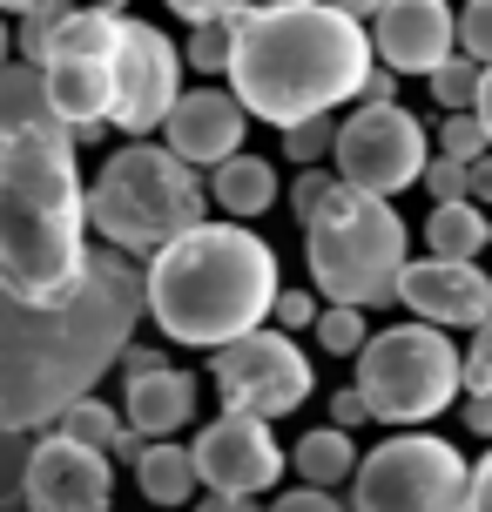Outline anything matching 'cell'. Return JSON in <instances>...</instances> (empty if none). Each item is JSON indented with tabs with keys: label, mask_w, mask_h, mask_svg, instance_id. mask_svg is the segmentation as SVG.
<instances>
[{
	"label": "cell",
	"mask_w": 492,
	"mask_h": 512,
	"mask_svg": "<svg viewBox=\"0 0 492 512\" xmlns=\"http://www.w3.org/2000/svg\"><path fill=\"white\" fill-rule=\"evenodd\" d=\"M459 418H466L479 438H492V398H466V411H459Z\"/></svg>",
	"instance_id": "cell-41"
},
{
	"label": "cell",
	"mask_w": 492,
	"mask_h": 512,
	"mask_svg": "<svg viewBox=\"0 0 492 512\" xmlns=\"http://www.w3.org/2000/svg\"><path fill=\"white\" fill-rule=\"evenodd\" d=\"M263 512H344V506H337V492L297 486V492H277V506H263Z\"/></svg>",
	"instance_id": "cell-36"
},
{
	"label": "cell",
	"mask_w": 492,
	"mask_h": 512,
	"mask_svg": "<svg viewBox=\"0 0 492 512\" xmlns=\"http://www.w3.org/2000/svg\"><path fill=\"white\" fill-rule=\"evenodd\" d=\"M466 196H472V203H479V196H492V155H479V162L466 169Z\"/></svg>",
	"instance_id": "cell-40"
},
{
	"label": "cell",
	"mask_w": 492,
	"mask_h": 512,
	"mask_svg": "<svg viewBox=\"0 0 492 512\" xmlns=\"http://www.w3.org/2000/svg\"><path fill=\"white\" fill-rule=\"evenodd\" d=\"M425 162H432V142H425L418 115H405L398 102H364L337 128V182L358 196L391 203L398 189L425 182Z\"/></svg>",
	"instance_id": "cell-10"
},
{
	"label": "cell",
	"mask_w": 492,
	"mask_h": 512,
	"mask_svg": "<svg viewBox=\"0 0 492 512\" xmlns=\"http://www.w3.org/2000/svg\"><path fill=\"white\" fill-rule=\"evenodd\" d=\"M196 512H263L257 499H223V492H203L196 499Z\"/></svg>",
	"instance_id": "cell-42"
},
{
	"label": "cell",
	"mask_w": 492,
	"mask_h": 512,
	"mask_svg": "<svg viewBox=\"0 0 492 512\" xmlns=\"http://www.w3.org/2000/svg\"><path fill=\"white\" fill-rule=\"evenodd\" d=\"M364 418H371V411H364L358 384H351V391H337V398H331V425H337V432H351V425H364Z\"/></svg>",
	"instance_id": "cell-37"
},
{
	"label": "cell",
	"mask_w": 492,
	"mask_h": 512,
	"mask_svg": "<svg viewBox=\"0 0 492 512\" xmlns=\"http://www.w3.org/2000/svg\"><path fill=\"white\" fill-rule=\"evenodd\" d=\"M466 512H492V452L472 465V486H466Z\"/></svg>",
	"instance_id": "cell-38"
},
{
	"label": "cell",
	"mask_w": 492,
	"mask_h": 512,
	"mask_svg": "<svg viewBox=\"0 0 492 512\" xmlns=\"http://www.w3.org/2000/svg\"><path fill=\"white\" fill-rule=\"evenodd\" d=\"M425 189H432V209H445V203H472L466 196V169L459 162H425Z\"/></svg>",
	"instance_id": "cell-33"
},
{
	"label": "cell",
	"mask_w": 492,
	"mask_h": 512,
	"mask_svg": "<svg viewBox=\"0 0 492 512\" xmlns=\"http://www.w3.org/2000/svg\"><path fill=\"white\" fill-rule=\"evenodd\" d=\"M439 155H445V162H459V169H472L479 155H492L486 122H479V115H445V122H439Z\"/></svg>",
	"instance_id": "cell-29"
},
{
	"label": "cell",
	"mask_w": 492,
	"mask_h": 512,
	"mask_svg": "<svg viewBox=\"0 0 492 512\" xmlns=\"http://www.w3.org/2000/svg\"><path fill=\"white\" fill-rule=\"evenodd\" d=\"M209 223V189L196 169H182L162 142H129L88 182V230L115 256H162L189 230Z\"/></svg>",
	"instance_id": "cell-5"
},
{
	"label": "cell",
	"mask_w": 492,
	"mask_h": 512,
	"mask_svg": "<svg viewBox=\"0 0 492 512\" xmlns=\"http://www.w3.org/2000/svg\"><path fill=\"white\" fill-rule=\"evenodd\" d=\"M304 256H311V283L331 304L371 310L398 297V277L412 263V230L391 203L331 182V196L304 216Z\"/></svg>",
	"instance_id": "cell-6"
},
{
	"label": "cell",
	"mask_w": 492,
	"mask_h": 512,
	"mask_svg": "<svg viewBox=\"0 0 492 512\" xmlns=\"http://www.w3.org/2000/svg\"><path fill=\"white\" fill-rule=\"evenodd\" d=\"M169 142L162 149L176 155L182 169H223L230 155H243V135H250V115L230 88H182V102L169 108Z\"/></svg>",
	"instance_id": "cell-16"
},
{
	"label": "cell",
	"mask_w": 492,
	"mask_h": 512,
	"mask_svg": "<svg viewBox=\"0 0 492 512\" xmlns=\"http://www.w3.org/2000/svg\"><path fill=\"white\" fill-rule=\"evenodd\" d=\"M209 378L223 391V411L270 425V418H284V411H297L311 398L317 371H311V358L297 351V337H284L277 324H263V331L223 344V351L209 358Z\"/></svg>",
	"instance_id": "cell-9"
},
{
	"label": "cell",
	"mask_w": 492,
	"mask_h": 512,
	"mask_svg": "<svg viewBox=\"0 0 492 512\" xmlns=\"http://www.w3.org/2000/svg\"><path fill=\"white\" fill-rule=\"evenodd\" d=\"M142 304V270L115 250L88 256L75 297L34 310L0 290V432H48L61 411L95 398V384L129 358Z\"/></svg>",
	"instance_id": "cell-1"
},
{
	"label": "cell",
	"mask_w": 492,
	"mask_h": 512,
	"mask_svg": "<svg viewBox=\"0 0 492 512\" xmlns=\"http://www.w3.org/2000/svg\"><path fill=\"white\" fill-rule=\"evenodd\" d=\"M371 54H385V75H439L459 54V14L445 0H385L371 14Z\"/></svg>",
	"instance_id": "cell-14"
},
{
	"label": "cell",
	"mask_w": 492,
	"mask_h": 512,
	"mask_svg": "<svg viewBox=\"0 0 492 512\" xmlns=\"http://www.w3.org/2000/svg\"><path fill=\"white\" fill-rule=\"evenodd\" d=\"M189 459H196V479H203L209 492H223V499H257V492L277 486V472L290 465L284 452H277L270 425L236 418V411H223L216 425H203V432H196Z\"/></svg>",
	"instance_id": "cell-12"
},
{
	"label": "cell",
	"mask_w": 492,
	"mask_h": 512,
	"mask_svg": "<svg viewBox=\"0 0 492 512\" xmlns=\"http://www.w3.org/2000/svg\"><path fill=\"white\" fill-rule=\"evenodd\" d=\"M61 438H75V445H88V452H115L122 438H129V425H122V411L108 405V398H81L75 411H61V425H54Z\"/></svg>",
	"instance_id": "cell-24"
},
{
	"label": "cell",
	"mask_w": 492,
	"mask_h": 512,
	"mask_svg": "<svg viewBox=\"0 0 492 512\" xmlns=\"http://www.w3.org/2000/svg\"><path fill=\"white\" fill-rule=\"evenodd\" d=\"M466 391V351H452V337L432 324H391L358 351V398L378 425L418 432L425 418L452 411Z\"/></svg>",
	"instance_id": "cell-7"
},
{
	"label": "cell",
	"mask_w": 492,
	"mask_h": 512,
	"mask_svg": "<svg viewBox=\"0 0 492 512\" xmlns=\"http://www.w3.org/2000/svg\"><path fill=\"white\" fill-rule=\"evenodd\" d=\"M108 506H115V465L102 452H88L61 432L34 438L21 512H108Z\"/></svg>",
	"instance_id": "cell-13"
},
{
	"label": "cell",
	"mask_w": 492,
	"mask_h": 512,
	"mask_svg": "<svg viewBox=\"0 0 492 512\" xmlns=\"http://www.w3.org/2000/svg\"><path fill=\"white\" fill-rule=\"evenodd\" d=\"M459 54L479 61V68H492V0L459 7Z\"/></svg>",
	"instance_id": "cell-31"
},
{
	"label": "cell",
	"mask_w": 492,
	"mask_h": 512,
	"mask_svg": "<svg viewBox=\"0 0 492 512\" xmlns=\"http://www.w3.org/2000/svg\"><path fill=\"white\" fill-rule=\"evenodd\" d=\"M331 149H337L331 115H324V122H304V128H284V155L297 162V169H317V162H324Z\"/></svg>",
	"instance_id": "cell-30"
},
{
	"label": "cell",
	"mask_w": 492,
	"mask_h": 512,
	"mask_svg": "<svg viewBox=\"0 0 492 512\" xmlns=\"http://www.w3.org/2000/svg\"><path fill=\"white\" fill-rule=\"evenodd\" d=\"M371 68L378 54L358 7L277 0V7H250V21L236 27L230 95L243 102V115H263L270 128H304L364 95Z\"/></svg>",
	"instance_id": "cell-2"
},
{
	"label": "cell",
	"mask_w": 492,
	"mask_h": 512,
	"mask_svg": "<svg viewBox=\"0 0 492 512\" xmlns=\"http://www.w3.org/2000/svg\"><path fill=\"white\" fill-rule=\"evenodd\" d=\"M88 182L75 162V128L21 135L0 149V290L48 310L88 277Z\"/></svg>",
	"instance_id": "cell-3"
},
{
	"label": "cell",
	"mask_w": 492,
	"mask_h": 512,
	"mask_svg": "<svg viewBox=\"0 0 492 512\" xmlns=\"http://www.w3.org/2000/svg\"><path fill=\"white\" fill-rule=\"evenodd\" d=\"M398 304L412 310V324H432V331H479L492 317V277L479 263L412 256L398 277Z\"/></svg>",
	"instance_id": "cell-15"
},
{
	"label": "cell",
	"mask_w": 492,
	"mask_h": 512,
	"mask_svg": "<svg viewBox=\"0 0 492 512\" xmlns=\"http://www.w3.org/2000/svg\"><path fill=\"white\" fill-rule=\"evenodd\" d=\"M479 122H486V142H492V68H486V88H479Z\"/></svg>",
	"instance_id": "cell-44"
},
{
	"label": "cell",
	"mask_w": 492,
	"mask_h": 512,
	"mask_svg": "<svg viewBox=\"0 0 492 512\" xmlns=\"http://www.w3.org/2000/svg\"><path fill=\"white\" fill-rule=\"evenodd\" d=\"M391 88H398V81H391L385 68H371V81H364V102H391Z\"/></svg>",
	"instance_id": "cell-43"
},
{
	"label": "cell",
	"mask_w": 492,
	"mask_h": 512,
	"mask_svg": "<svg viewBox=\"0 0 492 512\" xmlns=\"http://www.w3.org/2000/svg\"><path fill=\"white\" fill-rule=\"evenodd\" d=\"M425 243H432L439 263H472L492 243V216L479 203H445L425 216Z\"/></svg>",
	"instance_id": "cell-21"
},
{
	"label": "cell",
	"mask_w": 492,
	"mask_h": 512,
	"mask_svg": "<svg viewBox=\"0 0 492 512\" xmlns=\"http://www.w3.org/2000/svg\"><path fill=\"white\" fill-rule=\"evenodd\" d=\"M209 203L223 209L230 223H250V216H263V209L277 203V169L250 149L230 155L223 169H209Z\"/></svg>",
	"instance_id": "cell-20"
},
{
	"label": "cell",
	"mask_w": 492,
	"mask_h": 512,
	"mask_svg": "<svg viewBox=\"0 0 492 512\" xmlns=\"http://www.w3.org/2000/svg\"><path fill=\"white\" fill-rule=\"evenodd\" d=\"M135 486H142V499L149 506H182V499H196V459H189V445H149L142 452V465H135Z\"/></svg>",
	"instance_id": "cell-22"
},
{
	"label": "cell",
	"mask_w": 492,
	"mask_h": 512,
	"mask_svg": "<svg viewBox=\"0 0 492 512\" xmlns=\"http://www.w3.org/2000/svg\"><path fill=\"white\" fill-rule=\"evenodd\" d=\"M182 102V54L176 41L149 21H122V48H115V115L108 122L122 135H149L169 122V108Z\"/></svg>",
	"instance_id": "cell-11"
},
{
	"label": "cell",
	"mask_w": 492,
	"mask_h": 512,
	"mask_svg": "<svg viewBox=\"0 0 492 512\" xmlns=\"http://www.w3.org/2000/svg\"><path fill=\"white\" fill-rule=\"evenodd\" d=\"M317 344H324L331 358H358L364 344H371V331H364V310H344V304L317 310Z\"/></svg>",
	"instance_id": "cell-28"
},
{
	"label": "cell",
	"mask_w": 492,
	"mask_h": 512,
	"mask_svg": "<svg viewBox=\"0 0 492 512\" xmlns=\"http://www.w3.org/2000/svg\"><path fill=\"white\" fill-rule=\"evenodd\" d=\"M236 27H243V21H216V27H196V34H189V48H182V68H196V75H230Z\"/></svg>",
	"instance_id": "cell-26"
},
{
	"label": "cell",
	"mask_w": 492,
	"mask_h": 512,
	"mask_svg": "<svg viewBox=\"0 0 492 512\" xmlns=\"http://www.w3.org/2000/svg\"><path fill=\"white\" fill-rule=\"evenodd\" d=\"M48 95H54V115L88 135L115 115V61H54L48 68Z\"/></svg>",
	"instance_id": "cell-18"
},
{
	"label": "cell",
	"mask_w": 492,
	"mask_h": 512,
	"mask_svg": "<svg viewBox=\"0 0 492 512\" xmlns=\"http://www.w3.org/2000/svg\"><path fill=\"white\" fill-rule=\"evenodd\" d=\"M284 297L277 283V250L243 223H203L142 270V304L156 317L169 344L223 351L236 337L270 324V310Z\"/></svg>",
	"instance_id": "cell-4"
},
{
	"label": "cell",
	"mask_w": 492,
	"mask_h": 512,
	"mask_svg": "<svg viewBox=\"0 0 492 512\" xmlns=\"http://www.w3.org/2000/svg\"><path fill=\"white\" fill-rule=\"evenodd\" d=\"M27 465H34V438L27 432H0V512H21Z\"/></svg>",
	"instance_id": "cell-27"
},
{
	"label": "cell",
	"mask_w": 492,
	"mask_h": 512,
	"mask_svg": "<svg viewBox=\"0 0 492 512\" xmlns=\"http://www.w3.org/2000/svg\"><path fill=\"white\" fill-rule=\"evenodd\" d=\"M466 391L472 398H492V317L472 331V351H466Z\"/></svg>",
	"instance_id": "cell-32"
},
{
	"label": "cell",
	"mask_w": 492,
	"mask_h": 512,
	"mask_svg": "<svg viewBox=\"0 0 492 512\" xmlns=\"http://www.w3.org/2000/svg\"><path fill=\"white\" fill-rule=\"evenodd\" d=\"M479 88H486V68L466 61V54H452L439 75H432V102L452 108V115H479Z\"/></svg>",
	"instance_id": "cell-25"
},
{
	"label": "cell",
	"mask_w": 492,
	"mask_h": 512,
	"mask_svg": "<svg viewBox=\"0 0 492 512\" xmlns=\"http://www.w3.org/2000/svg\"><path fill=\"white\" fill-rule=\"evenodd\" d=\"M189 418H196V378L176 371V364L122 384V425H129L142 445H169Z\"/></svg>",
	"instance_id": "cell-17"
},
{
	"label": "cell",
	"mask_w": 492,
	"mask_h": 512,
	"mask_svg": "<svg viewBox=\"0 0 492 512\" xmlns=\"http://www.w3.org/2000/svg\"><path fill=\"white\" fill-rule=\"evenodd\" d=\"M149 371H169V351H142V344H129V358H122V378H149Z\"/></svg>",
	"instance_id": "cell-39"
},
{
	"label": "cell",
	"mask_w": 492,
	"mask_h": 512,
	"mask_svg": "<svg viewBox=\"0 0 492 512\" xmlns=\"http://www.w3.org/2000/svg\"><path fill=\"white\" fill-rule=\"evenodd\" d=\"M7 48H14V34H7V14H0V68H7Z\"/></svg>",
	"instance_id": "cell-45"
},
{
	"label": "cell",
	"mask_w": 492,
	"mask_h": 512,
	"mask_svg": "<svg viewBox=\"0 0 492 512\" xmlns=\"http://www.w3.org/2000/svg\"><path fill=\"white\" fill-rule=\"evenodd\" d=\"M68 128L54 115V95H48V75L27 68V61H7L0 68V149H14L21 135H54Z\"/></svg>",
	"instance_id": "cell-19"
},
{
	"label": "cell",
	"mask_w": 492,
	"mask_h": 512,
	"mask_svg": "<svg viewBox=\"0 0 492 512\" xmlns=\"http://www.w3.org/2000/svg\"><path fill=\"white\" fill-rule=\"evenodd\" d=\"M472 465L432 432H398L351 472V512H466Z\"/></svg>",
	"instance_id": "cell-8"
},
{
	"label": "cell",
	"mask_w": 492,
	"mask_h": 512,
	"mask_svg": "<svg viewBox=\"0 0 492 512\" xmlns=\"http://www.w3.org/2000/svg\"><path fill=\"white\" fill-rule=\"evenodd\" d=\"M270 317H277V331H284V337L290 331H317V297H311V290H284Z\"/></svg>",
	"instance_id": "cell-34"
},
{
	"label": "cell",
	"mask_w": 492,
	"mask_h": 512,
	"mask_svg": "<svg viewBox=\"0 0 492 512\" xmlns=\"http://www.w3.org/2000/svg\"><path fill=\"white\" fill-rule=\"evenodd\" d=\"M290 472H304V486L331 492L337 479H351V472H358V445H351V432H337V425H317V432L297 438Z\"/></svg>",
	"instance_id": "cell-23"
},
{
	"label": "cell",
	"mask_w": 492,
	"mask_h": 512,
	"mask_svg": "<svg viewBox=\"0 0 492 512\" xmlns=\"http://www.w3.org/2000/svg\"><path fill=\"white\" fill-rule=\"evenodd\" d=\"M331 182H337L331 169H304V176L290 182V209H297V216H311V209L331 196Z\"/></svg>",
	"instance_id": "cell-35"
}]
</instances>
